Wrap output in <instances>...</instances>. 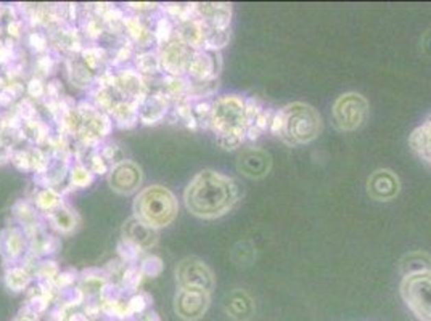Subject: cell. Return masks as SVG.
<instances>
[{
	"instance_id": "obj_1",
	"label": "cell",
	"mask_w": 431,
	"mask_h": 321,
	"mask_svg": "<svg viewBox=\"0 0 431 321\" xmlns=\"http://www.w3.org/2000/svg\"><path fill=\"white\" fill-rule=\"evenodd\" d=\"M240 193L235 180L216 170H203L194 177L184 193L185 206L196 217L218 218L235 206Z\"/></svg>"
},
{
	"instance_id": "obj_2",
	"label": "cell",
	"mask_w": 431,
	"mask_h": 321,
	"mask_svg": "<svg viewBox=\"0 0 431 321\" xmlns=\"http://www.w3.org/2000/svg\"><path fill=\"white\" fill-rule=\"evenodd\" d=\"M322 130L321 114L306 103H290L275 111L269 132L290 146L306 145L316 140Z\"/></svg>"
},
{
	"instance_id": "obj_3",
	"label": "cell",
	"mask_w": 431,
	"mask_h": 321,
	"mask_svg": "<svg viewBox=\"0 0 431 321\" xmlns=\"http://www.w3.org/2000/svg\"><path fill=\"white\" fill-rule=\"evenodd\" d=\"M209 123L224 150H235L246 138V101L238 95L221 97L211 108Z\"/></svg>"
},
{
	"instance_id": "obj_4",
	"label": "cell",
	"mask_w": 431,
	"mask_h": 321,
	"mask_svg": "<svg viewBox=\"0 0 431 321\" xmlns=\"http://www.w3.org/2000/svg\"><path fill=\"white\" fill-rule=\"evenodd\" d=\"M134 211L135 218L156 230V228L167 227L174 222L177 212H179V204L170 190L154 185V187H148L140 192L139 196L135 198Z\"/></svg>"
},
{
	"instance_id": "obj_5",
	"label": "cell",
	"mask_w": 431,
	"mask_h": 321,
	"mask_svg": "<svg viewBox=\"0 0 431 321\" xmlns=\"http://www.w3.org/2000/svg\"><path fill=\"white\" fill-rule=\"evenodd\" d=\"M401 296L409 310L420 321H431V272L406 274Z\"/></svg>"
},
{
	"instance_id": "obj_6",
	"label": "cell",
	"mask_w": 431,
	"mask_h": 321,
	"mask_svg": "<svg viewBox=\"0 0 431 321\" xmlns=\"http://www.w3.org/2000/svg\"><path fill=\"white\" fill-rule=\"evenodd\" d=\"M369 116V103L360 94L349 92L338 97L334 105L335 125L343 132H354L362 127Z\"/></svg>"
},
{
	"instance_id": "obj_7",
	"label": "cell",
	"mask_w": 431,
	"mask_h": 321,
	"mask_svg": "<svg viewBox=\"0 0 431 321\" xmlns=\"http://www.w3.org/2000/svg\"><path fill=\"white\" fill-rule=\"evenodd\" d=\"M176 278L180 290L201 291L206 294H209L216 285L211 268L198 257H187L180 260V264L176 268Z\"/></svg>"
},
{
	"instance_id": "obj_8",
	"label": "cell",
	"mask_w": 431,
	"mask_h": 321,
	"mask_svg": "<svg viewBox=\"0 0 431 321\" xmlns=\"http://www.w3.org/2000/svg\"><path fill=\"white\" fill-rule=\"evenodd\" d=\"M209 307V294L201 291L180 290L176 294L174 310L185 321H196L206 313Z\"/></svg>"
},
{
	"instance_id": "obj_9",
	"label": "cell",
	"mask_w": 431,
	"mask_h": 321,
	"mask_svg": "<svg viewBox=\"0 0 431 321\" xmlns=\"http://www.w3.org/2000/svg\"><path fill=\"white\" fill-rule=\"evenodd\" d=\"M110 187L119 194H130L142 183V169L132 161H123L111 169Z\"/></svg>"
},
{
	"instance_id": "obj_10",
	"label": "cell",
	"mask_w": 431,
	"mask_h": 321,
	"mask_svg": "<svg viewBox=\"0 0 431 321\" xmlns=\"http://www.w3.org/2000/svg\"><path fill=\"white\" fill-rule=\"evenodd\" d=\"M401 181L390 169L373 172L367 180V192L375 201H391L399 194Z\"/></svg>"
},
{
	"instance_id": "obj_11",
	"label": "cell",
	"mask_w": 431,
	"mask_h": 321,
	"mask_svg": "<svg viewBox=\"0 0 431 321\" xmlns=\"http://www.w3.org/2000/svg\"><path fill=\"white\" fill-rule=\"evenodd\" d=\"M270 166V155L259 148H248L238 156V170L248 179H262L269 174Z\"/></svg>"
},
{
	"instance_id": "obj_12",
	"label": "cell",
	"mask_w": 431,
	"mask_h": 321,
	"mask_svg": "<svg viewBox=\"0 0 431 321\" xmlns=\"http://www.w3.org/2000/svg\"><path fill=\"white\" fill-rule=\"evenodd\" d=\"M124 240L129 241L137 246L139 249H148L156 243V231L153 228H150L148 225H145L143 222H140L139 218H129L128 222L124 223Z\"/></svg>"
},
{
	"instance_id": "obj_13",
	"label": "cell",
	"mask_w": 431,
	"mask_h": 321,
	"mask_svg": "<svg viewBox=\"0 0 431 321\" xmlns=\"http://www.w3.org/2000/svg\"><path fill=\"white\" fill-rule=\"evenodd\" d=\"M226 311L235 321H246L255 313V302L243 290H235L227 296Z\"/></svg>"
},
{
	"instance_id": "obj_14",
	"label": "cell",
	"mask_w": 431,
	"mask_h": 321,
	"mask_svg": "<svg viewBox=\"0 0 431 321\" xmlns=\"http://www.w3.org/2000/svg\"><path fill=\"white\" fill-rule=\"evenodd\" d=\"M191 53L187 50L185 44H171L163 53V66L172 74L187 71L190 64Z\"/></svg>"
},
{
	"instance_id": "obj_15",
	"label": "cell",
	"mask_w": 431,
	"mask_h": 321,
	"mask_svg": "<svg viewBox=\"0 0 431 321\" xmlns=\"http://www.w3.org/2000/svg\"><path fill=\"white\" fill-rule=\"evenodd\" d=\"M410 146L420 159H423L426 164L431 166V118L426 119L425 124L420 125L412 133Z\"/></svg>"
},
{
	"instance_id": "obj_16",
	"label": "cell",
	"mask_w": 431,
	"mask_h": 321,
	"mask_svg": "<svg viewBox=\"0 0 431 321\" xmlns=\"http://www.w3.org/2000/svg\"><path fill=\"white\" fill-rule=\"evenodd\" d=\"M187 71H189L194 77L206 81V79L213 76L214 73V58L211 57L209 53L201 52V50L200 52H195L191 55L189 69H187Z\"/></svg>"
},
{
	"instance_id": "obj_17",
	"label": "cell",
	"mask_w": 431,
	"mask_h": 321,
	"mask_svg": "<svg viewBox=\"0 0 431 321\" xmlns=\"http://www.w3.org/2000/svg\"><path fill=\"white\" fill-rule=\"evenodd\" d=\"M402 273L412 274L420 272H431V257L425 253H412L406 255L404 260L401 262Z\"/></svg>"
},
{
	"instance_id": "obj_18",
	"label": "cell",
	"mask_w": 431,
	"mask_h": 321,
	"mask_svg": "<svg viewBox=\"0 0 431 321\" xmlns=\"http://www.w3.org/2000/svg\"><path fill=\"white\" fill-rule=\"evenodd\" d=\"M229 39H231V34H229V29H211L208 31L205 39V45L209 50H221L227 45Z\"/></svg>"
},
{
	"instance_id": "obj_19",
	"label": "cell",
	"mask_w": 431,
	"mask_h": 321,
	"mask_svg": "<svg viewBox=\"0 0 431 321\" xmlns=\"http://www.w3.org/2000/svg\"><path fill=\"white\" fill-rule=\"evenodd\" d=\"M30 283V274H27L25 270L15 268L12 272H8L7 274V286L10 287L12 291H23Z\"/></svg>"
},
{
	"instance_id": "obj_20",
	"label": "cell",
	"mask_w": 431,
	"mask_h": 321,
	"mask_svg": "<svg viewBox=\"0 0 431 321\" xmlns=\"http://www.w3.org/2000/svg\"><path fill=\"white\" fill-rule=\"evenodd\" d=\"M51 220H54L55 227L62 231H71L74 228V218L73 214L69 211H65V209H60L51 216Z\"/></svg>"
},
{
	"instance_id": "obj_21",
	"label": "cell",
	"mask_w": 431,
	"mask_h": 321,
	"mask_svg": "<svg viewBox=\"0 0 431 321\" xmlns=\"http://www.w3.org/2000/svg\"><path fill=\"white\" fill-rule=\"evenodd\" d=\"M163 270V262L161 259L156 257V255H152V257H147L142 262V267H140V272L143 274H148V277H158Z\"/></svg>"
},
{
	"instance_id": "obj_22",
	"label": "cell",
	"mask_w": 431,
	"mask_h": 321,
	"mask_svg": "<svg viewBox=\"0 0 431 321\" xmlns=\"http://www.w3.org/2000/svg\"><path fill=\"white\" fill-rule=\"evenodd\" d=\"M71 181L76 188H84L92 181V174L87 169H84V167H78V169L73 170Z\"/></svg>"
},
{
	"instance_id": "obj_23",
	"label": "cell",
	"mask_w": 431,
	"mask_h": 321,
	"mask_svg": "<svg viewBox=\"0 0 431 321\" xmlns=\"http://www.w3.org/2000/svg\"><path fill=\"white\" fill-rule=\"evenodd\" d=\"M140 280H142V272L135 267L129 268L124 274V280H123L124 287L128 291H135V287L140 285Z\"/></svg>"
},
{
	"instance_id": "obj_24",
	"label": "cell",
	"mask_w": 431,
	"mask_h": 321,
	"mask_svg": "<svg viewBox=\"0 0 431 321\" xmlns=\"http://www.w3.org/2000/svg\"><path fill=\"white\" fill-rule=\"evenodd\" d=\"M37 203H39V206L42 209L51 211L54 207L60 206V196L58 194H55L54 192H49V190H47V192L39 194V199H37Z\"/></svg>"
},
{
	"instance_id": "obj_25",
	"label": "cell",
	"mask_w": 431,
	"mask_h": 321,
	"mask_svg": "<svg viewBox=\"0 0 431 321\" xmlns=\"http://www.w3.org/2000/svg\"><path fill=\"white\" fill-rule=\"evenodd\" d=\"M116 118H118V123H128V125H132L137 119V114H135V110L129 105H119L116 108Z\"/></svg>"
},
{
	"instance_id": "obj_26",
	"label": "cell",
	"mask_w": 431,
	"mask_h": 321,
	"mask_svg": "<svg viewBox=\"0 0 431 321\" xmlns=\"http://www.w3.org/2000/svg\"><path fill=\"white\" fill-rule=\"evenodd\" d=\"M118 251H119V254L123 255V257H124L126 260H129V262H132V260L137 259V255H139V253H140V251H142V249H139L135 244H132V243H129V241L123 240V241H121V243L118 244Z\"/></svg>"
},
{
	"instance_id": "obj_27",
	"label": "cell",
	"mask_w": 431,
	"mask_h": 321,
	"mask_svg": "<svg viewBox=\"0 0 431 321\" xmlns=\"http://www.w3.org/2000/svg\"><path fill=\"white\" fill-rule=\"evenodd\" d=\"M145 307H147V302H145L143 296H135L128 304V311L129 313H140V311H143Z\"/></svg>"
},
{
	"instance_id": "obj_28",
	"label": "cell",
	"mask_w": 431,
	"mask_h": 321,
	"mask_svg": "<svg viewBox=\"0 0 431 321\" xmlns=\"http://www.w3.org/2000/svg\"><path fill=\"white\" fill-rule=\"evenodd\" d=\"M156 36H158L159 40H166L167 37L171 36V23L167 20H163L161 23H159Z\"/></svg>"
},
{
	"instance_id": "obj_29",
	"label": "cell",
	"mask_w": 431,
	"mask_h": 321,
	"mask_svg": "<svg viewBox=\"0 0 431 321\" xmlns=\"http://www.w3.org/2000/svg\"><path fill=\"white\" fill-rule=\"evenodd\" d=\"M93 166H95V172H100V174H103V172L106 170L105 162H103V157H100V156L93 157Z\"/></svg>"
},
{
	"instance_id": "obj_30",
	"label": "cell",
	"mask_w": 431,
	"mask_h": 321,
	"mask_svg": "<svg viewBox=\"0 0 431 321\" xmlns=\"http://www.w3.org/2000/svg\"><path fill=\"white\" fill-rule=\"evenodd\" d=\"M30 92L32 95H40L42 94V84L39 81H32L30 84Z\"/></svg>"
}]
</instances>
